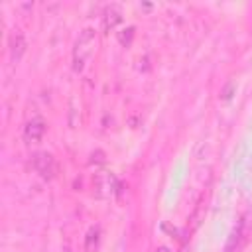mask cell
Here are the masks:
<instances>
[{"label":"cell","instance_id":"obj_6","mask_svg":"<svg viewBox=\"0 0 252 252\" xmlns=\"http://www.w3.org/2000/svg\"><path fill=\"white\" fill-rule=\"evenodd\" d=\"M120 20H122L120 12L114 10V8H110V10H106V14H104V28H106V30H112Z\"/></svg>","mask_w":252,"mask_h":252},{"label":"cell","instance_id":"obj_4","mask_svg":"<svg viewBox=\"0 0 252 252\" xmlns=\"http://www.w3.org/2000/svg\"><path fill=\"white\" fill-rule=\"evenodd\" d=\"M43 134H45V122H43L41 118L30 120V122L26 124V128H24V138H26L28 142H39V140L43 138Z\"/></svg>","mask_w":252,"mask_h":252},{"label":"cell","instance_id":"obj_8","mask_svg":"<svg viewBox=\"0 0 252 252\" xmlns=\"http://www.w3.org/2000/svg\"><path fill=\"white\" fill-rule=\"evenodd\" d=\"M156 252H171V250H169V248H167V246H159V248H158V250H156Z\"/></svg>","mask_w":252,"mask_h":252},{"label":"cell","instance_id":"obj_5","mask_svg":"<svg viewBox=\"0 0 252 252\" xmlns=\"http://www.w3.org/2000/svg\"><path fill=\"white\" fill-rule=\"evenodd\" d=\"M26 51V37L18 32V33H12L10 37V55H12V61H20V57L24 55Z\"/></svg>","mask_w":252,"mask_h":252},{"label":"cell","instance_id":"obj_2","mask_svg":"<svg viewBox=\"0 0 252 252\" xmlns=\"http://www.w3.org/2000/svg\"><path fill=\"white\" fill-rule=\"evenodd\" d=\"M32 165L43 179H51L55 175V159L47 152H35L32 156Z\"/></svg>","mask_w":252,"mask_h":252},{"label":"cell","instance_id":"obj_7","mask_svg":"<svg viewBox=\"0 0 252 252\" xmlns=\"http://www.w3.org/2000/svg\"><path fill=\"white\" fill-rule=\"evenodd\" d=\"M93 240L98 242V228H91V232L87 236V250H93Z\"/></svg>","mask_w":252,"mask_h":252},{"label":"cell","instance_id":"obj_1","mask_svg":"<svg viewBox=\"0 0 252 252\" xmlns=\"http://www.w3.org/2000/svg\"><path fill=\"white\" fill-rule=\"evenodd\" d=\"M93 45H94V30L93 28H85L79 37H77V45H75V69L81 71L85 61L93 55Z\"/></svg>","mask_w":252,"mask_h":252},{"label":"cell","instance_id":"obj_3","mask_svg":"<svg viewBox=\"0 0 252 252\" xmlns=\"http://www.w3.org/2000/svg\"><path fill=\"white\" fill-rule=\"evenodd\" d=\"M116 187V177L108 171H98L94 175V189L98 197H110Z\"/></svg>","mask_w":252,"mask_h":252}]
</instances>
